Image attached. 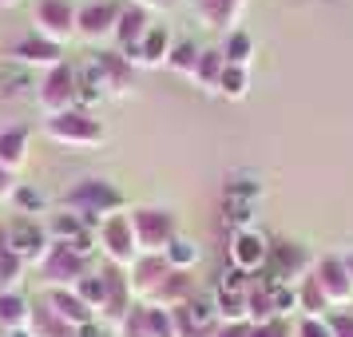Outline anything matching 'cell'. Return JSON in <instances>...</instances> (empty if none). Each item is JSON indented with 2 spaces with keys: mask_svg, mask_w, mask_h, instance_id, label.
Here are the masks:
<instances>
[{
  "mask_svg": "<svg viewBox=\"0 0 353 337\" xmlns=\"http://www.w3.org/2000/svg\"><path fill=\"white\" fill-rule=\"evenodd\" d=\"M60 207L72 210V214H80L88 226L103 223V218H112L115 210L123 207V194H119V187H115L112 178H80L72 191H64V198H60Z\"/></svg>",
  "mask_w": 353,
  "mask_h": 337,
  "instance_id": "cell-1",
  "label": "cell"
},
{
  "mask_svg": "<svg viewBox=\"0 0 353 337\" xmlns=\"http://www.w3.org/2000/svg\"><path fill=\"white\" fill-rule=\"evenodd\" d=\"M314 278H318L321 294L330 298L334 309H341V305L350 309L353 305V274H350V266H345V258H337V254L318 258V262H314Z\"/></svg>",
  "mask_w": 353,
  "mask_h": 337,
  "instance_id": "cell-13",
  "label": "cell"
},
{
  "mask_svg": "<svg viewBox=\"0 0 353 337\" xmlns=\"http://www.w3.org/2000/svg\"><path fill=\"white\" fill-rule=\"evenodd\" d=\"M250 337H294V334H290V325L282 318H274V321H262V325L250 321Z\"/></svg>",
  "mask_w": 353,
  "mask_h": 337,
  "instance_id": "cell-39",
  "label": "cell"
},
{
  "mask_svg": "<svg viewBox=\"0 0 353 337\" xmlns=\"http://www.w3.org/2000/svg\"><path fill=\"white\" fill-rule=\"evenodd\" d=\"M44 135L56 139L60 147H99L108 139V127H103V119H96L92 112L72 108V112L48 115V119H44Z\"/></svg>",
  "mask_w": 353,
  "mask_h": 337,
  "instance_id": "cell-2",
  "label": "cell"
},
{
  "mask_svg": "<svg viewBox=\"0 0 353 337\" xmlns=\"http://www.w3.org/2000/svg\"><path fill=\"white\" fill-rule=\"evenodd\" d=\"M314 270V262H310V254H305L302 242H270V258H266V278L270 282H286V286H298L305 274Z\"/></svg>",
  "mask_w": 353,
  "mask_h": 337,
  "instance_id": "cell-8",
  "label": "cell"
},
{
  "mask_svg": "<svg viewBox=\"0 0 353 337\" xmlns=\"http://www.w3.org/2000/svg\"><path fill=\"white\" fill-rule=\"evenodd\" d=\"M171 44H175V36L167 32L163 24H151V32L143 36V44L135 52V64L139 68H167V56H171Z\"/></svg>",
  "mask_w": 353,
  "mask_h": 337,
  "instance_id": "cell-22",
  "label": "cell"
},
{
  "mask_svg": "<svg viewBox=\"0 0 353 337\" xmlns=\"http://www.w3.org/2000/svg\"><path fill=\"white\" fill-rule=\"evenodd\" d=\"M270 282V278H266ZM294 309H302V298H298V286H286V282H270V314L286 321Z\"/></svg>",
  "mask_w": 353,
  "mask_h": 337,
  "instance_id": "cell-32",
  "label": "cell"
},
{
  "mask_svg": "<svg viewBox=\"0 0 353 337\" xmlns=\"http://www.w3.org/2000/svg\"><path fill=\"white\" fill-rule=\"evenodd\" d=\"M175 314V334L179 337H214L219 334V305H214V294H194L187 305L171 309Z\"/></svg>",
  "mask_w": 353,
  "mask_h": 337,
  "instance_id": "cell-9",
  "label": "cell"
},
{
  "mask_svg": "<svg viewBox=\"0 0 353 337\" xmlns=\"http://www.w3.org/2000/svg\"><path fill=\"white\" fill-rule=\"evenodd\" d=\"M131 226L143 254H163L171 242L179 238V223L167 207H135L131 210Z\"/></svg>",
  "mask_w": 353,
  "mask_h": 337,
  "instance_id": "cell-4",
  "label": "cell"
},
{
  "mask_svg": "<svg viewBox=\"0 0 353 337\" xmlns=\"http://www.w3.org/2000/svg\"><path fill=\"white\" fill-rule=\"evenodd\" d=\"M128 274H131V286H135V298H139V302H147V298H151V294H155L163 282H167L171 262H167L163 254H143Z\"/></svg>",
  "mask_w": 353,
  "mask_h": 337,
  "instance_id": "cell-20",
  "label": "cell"
},
{
  "mask_svg": "<svg viewBox=\"0 0 353 337\" xmlns=\"http://www.w3.org/2000/svg\"><path fill=\"white\" fill-rule=\"evenodd\" d=\"M266 258H270V238L258 234L254 226L230 234V266H239L246 274H262L266 270Z\"/></svg>",
  "mask_w": 353,
  "mask_h": 337,
  "instance_id": "cell-15",
  "label": "cell"
},
{
  "mask_svg": "<svg viewBox=\"0 0 353 337\" xmlns=\"http://www.w3.org/2000/svg\"><path fill=\"white\" fill-rule=\"evenodd\" d=\"M36 103L44 108V115H60V112H72L76 103H80V76H76V68L68 64H56L48 68L40 83H36Z\"/></svg>",
  "mask_w": 353,
  "mask_h": 337,
  "instance_id": "cell-3",
  "label": "cell"
},
{
  "mask_svg": "<svg viewBox=\"0 0 353 337\" xmlns=\"http://www.w3.org/2000/svg\"><path fill=\"white\" fill-rule=\"evenodd\" d=\"M8 56H12V64H24V68H56L64 64V44H56V40H48V36H20V40H12L8 44Z\"/></svg>",
  "mask_w": 353,
  "mask_h": 337,
  "instance_id": "cell-14",
  "label": "cell"
},
{
  "mask_svg": "<svg viewBox=\"0 0 353 337\" xmlns=\"http://www.w3.org/2000/svg\"><path fill=\"white\" fill-rule=\"evenodd\" d=\"M199 56H203V48H199L194 40H187V36H183V40H175V44H171L167 68H171V72H179V76H191V80H194V68H199Z\"/></svg>",
  "mask_w": 353,
  "mask_h": 337,
  "instance_id": "cell-29",
  "label": "cell"
},
{
  "mask_svg": "<svg viewBox=\"0 0 353 337\" xmlns=\"http://www.w3.org/2000/svg\"><path fill=\"white\" fill-rule=\"evenodd\" d=\"M147 32H151V8L135 4V0H123V8H119V24H115V40L123 44V52H128L131 64H135V52H139V44H143Z\"/></svg>",
  "mask_w": 353,
  "mask_h": 337,
  "instance_id": "cell-17",
  "label": "cell"
},
{
  "mask_svg": "<svg viewBox=\"0 0 353 337\" xmlns=\"http://www.w3.org/2000/svg\"><path fill=\"white\" fill-rule=\"evenodd\" d=\"M12 4H20V0H0V8H12Z\"/></svg>",
  "mask_w": 353,
  "mask_h": 337,
  "instance_id": "cell-46",
  "label": "cell"
},
{
  "mask_svg": "<svg viewBox=\"0 0 353 337\" xmlns=\"http://www.w3.org/2000/svg\"><path fill=\"white\" fill-rule=\"evenodd\" d=\"M12 203H17V210L24 214V218H32V214H40V210H44V194L36 191L32 183H20L17 194H12Z\"/></svg>",
  "mask_w": 353,
  "mask_h": 337,
  "instance_id": "cell-37",
  "label": "cell"
},
{
  "mask_svg": "<svg viewBox=\"0 0 353 337\" xmlns=\"http://www.w3.org/2000/svg\"><path fill=\"white\" fill-rule=\"evenodd\" d=\"M330 329H334V337H353V309H334Z\"/></svg>",
  "mask_w": 353,
  "mask_h": 337,
  "instance_id": "cell-40",
  "label": "cell"
},
{
  "mask_svg": "<svg viewBox=\"0 0 353 337\" xmlns=\"http://www.w3.org/2000/svg\"><path fill=\"white\" fill-rule=\"evenodd\" d=\"M32 302L20 289H0V329H28Z\"/></svg>",
  "mask_w": 353,
  "mask_h": 337,
  "instance_id": "cell-23",
  "label": "cell"
},
{
  "mask_svg": "<svg viewBox=\"0 0 353 337\" xmlns=\"http://www.w3.org/2000/svg\"><path fill=\"white\" fill-rule=\"evenodd\" d=\"M17 175H12V171H4V167H0V198H12V194H17Z\"/></svg>",
  "mask_w": 353,
  "mask_h": 337,
  "instance_id": "cell-41",
  "label": "cell"
},
{
  "mask_svg": "<svg viewBox=\"0 0 353 337\" xmlns=\"http://www.w3.org/2000/svg\"><path fill=\"white\" fill-rule=\"evenodd\" d=\"M83 230H88V223H83L80 214H72V210H64V214H52L48 218V234H52V242H72L80 238Z\"/></svg>",
  "mask_w": 353,
  "mask_h": 337,
  "instance_id": "cell-31",
  "label": "cell"
},
{
  "mask_svg": "<svg viewBox=\"0 0 353 337\" xmlns=\"http://www.w3.org/2000/svg\"><path fill=\"white\" fill-rule=\"evenodd\" d=\"M119 8H123V0H92V4H80V17H76V36H80V40H88V44L115 40Z\"/></svg>",
  "mask_w": 353,
  "mask_h": 337,
  "instance_id": "cell-11",
  "label": "cell"
},
{
  "mask_svg": "<svg viewBox=\"0 0 353 337\" xmlns=\"http://www.w3.org/2000/svg\"><path fill=\"white\" fill-rule=\"evenodd\" d=\"M92 270V258L76 254L68 242H52V250L44 254V262H40V278L48 282V286H76L83 274Z\"/></svg>",
  "mask_w": 353,
  "mask_h": 337,
  "instance_id": "cell-10",
  "label": "cell"
},
{
  "mask_svg": "<svg viewBox=\"0 0 353 337\" xmlns=\"http://www.w3.org/2000/svg\"><path fill=\"white\" fill-rule=\"evenodd\" d=\"M194 17L203 20V28H219V32H234V24L242 20L246 0H191Z\"/></svg>",
  "mask_w": 353,
  "mask_h": 337,
  "instance_id": "cell-19",
  "label": "cell"
},
{
  "mask_svg": "<svg viewBox=\"0 0 353 337\" xmlns=\"http://www.w3.org/2000/svg\"><path fill=\"white\" fill-rule=\"evenodd\" d=\"M350 309H353V305H350Z\"/></svg>",
  "mask_w": 353,
  "mask_h": 337,
  "instance_id": "cell-48",
  "label": "cell"
},
{
  "mask_svg": "<svg viewBox=\"0 0 353 337\" xmlns=\"http://www.w3.org/2000/svg\"><path fill=\"white\" fill-rule=\"evenodd\" d=\"M76 76H80V103H99V99L112 92L108 72H103V64H99L96 56H92L83 68H76Z\"/></svg>",
  "mask_w": 353,
  "mask_h": 337,
  "instance_id": "cell-25",
  "label": "cell"
},
{
  "mask_svg": "<svg viewBox=\"0 0 353 337\" xmlns=\"http://www.w3.org/2000/svg\"><path fill=\"white\" fill-rule=\"evenodd\" d=\"M4 242H8V250H12L17 258H24L28 266H40L44 254L52 250L48 223H40V218H24V214L4 226Z\"/></svg>",
  "mask_w": 353,
  "mask_h": 337,
  "instance_id": "cell-6",
  "label": "cell"
},
{
  "mask_svg": "<svg viewBox=\"0 0 353 337\" xmlns=\"http://www.w3.org/2000/svg\"><path fill=\"white\" fill-rule=\"evenodd\" d=\"M76 17H80V8L72 0H36V8H32L36 32L56 40V44H68L76 36Z\"/></svg>",
  "mask_w": 353,
  "mask_h": 337,
  "instance_id": "cell-12",
  "label": "cell"
},
{
  "mask_svg": "<svg viewBox=\"0 0 353 337\" xmlns=\"http://www.w3.org/2000/svg\"><path fill=\"white\" fill-rule=\"evenodd\" d=\"M24 163H28V127L0 131V167L17 175Z\"/></svg>",
  "mask_w": 353,
  "mask_h": 337,
  "instance_id": "cell-24",
  "label": "cell"
},
{
  "mask_svg": "<svg viewBox=\"0 0 353 337\" xmlns=\"http://www.w3.org/2000/svg\"><path fill=\"white\" fill-rule=\"evenodd\" d=\"M258 198H262V183H258V178L230 175L226 187H223V223L230 226V230H246Z\"/></svg>",
  "mask_w": 353,
  "mask_h": 337,
  "instance_id": "cell-7",
  "label": "cell"
},
{
  "mask_svg": "<svg viewBox=\"0 0 353 337\" xmlns=\"http://www.w3.org/2000/svg\"><path fill=\"white\" fill-rule=\"evenodd\" d=\"M246 88H250V68L226 64L223 80H219V92H223L226 99H242V96H246Z\"/></svg>",
  "mask_w": 353,
  "mask_h": 337,
  "instance_id": "cell-36",
  "label": "cell"
},
{
  "mask_svg": "<svg viewBox=\"0 0 353 337\" xmlns=\"http://www.w3.org/2000/svg\"><path fill=\"white\" fill-rule=\"evenodd\" d=\"M44 302L52 305V314H56V318H64L68 325H76V329H83V325H92V321L99 318L96 309L83 302L76 289H68V286H48Z\"/></svg>",
  "mask_w": 353,
  "mask_h": 337,
  "instance_id": "cell-18",
  "label": "cell"
},
{
  "mask_svg": "<svg viewBox=\"0 0 353 337\" xmlns=\"http://www.w3.org/2000/svg\"><path fill=\"white\" fill-rule=\"evenodd\" d=\"M80 337H108V334H103V325L92 321V325H83V329H80Z\"/></svg>",
  "mask_w": 353,
  "mask_h": 337,
  "instance_id": "cell-44",
  "label": "cell"
},
{
  "mask_svg": "<svg viewBox=\"0 0 353 337\" xmlns=\"http://www.w3.org/2000/svg\"><path fill=\"white\" fill-rule=\"evenodd\" d=\"M28 329H32V337H80L76 325H68L64 318H56V314H52L48 302L32 305V321H28Z\"/></svg>",
  "mask_w": 353,
  "mask_h": 337,
  "instance_id": "cell-26",
  "label": "cell"
},
{
  "mask_svg": "<svg viewBox=\"0 0 353 337\" xmlns=\"http://www.w3.org/2000/svg\"><path fill=\"white\" fill-rule=\"evenodd\" d=\"M223 72H226L223 48H203V56H199V68H194V83H199V88H207V92H219Z\"/></svg>",
  "mask_w": 353,
  "mask_h": 337,
  "instance_id": "cell-27",
  "label": "cell"
},
{
  "mask_svg": "<svg viewBox=\"0 0 353 337\" xmlns=\"http://www.w3.org/2000/svg\"><path fill=\"white\" fill-rule=\"evenodd\" d=\"M72 289H76L83 302L96 309V314H103V309H108V282H103V270H88Z\"/></svg>",
  "mask_w": 353,
  "mask_h": 337,
  "instance_id": "cell-30",
  "label": "cell"
},
{
  "mask_svg": "<svg viewBox=\"0 0 353 337\" xmlns=\"http://www.w3.org/2000/svg\"><path fill=\"white\" fill-rule=\"evenodd\" d=\"M24 270H28V262H24V258H17L8 246H4V250H0V289H20Z\"/></svg>",
  "mask_w": 353,
  "mask_h": 337,
  "instance_id": "cell-35",
  "label": "cell"
},
{
  "mask_svg": "<svg viewBox=\"0 0 353 337\" xmlns=\"http://www.w3.org/2000/svg\"><path fill=\"white\" fill-rule=\"evenodd\" d=\"M163 258L171 262V270H194V262H199V242L187 238V234H179V238L163 250Z\"/></svg>",
  "mask_w": 353,
  "mask_h": 337,
  "instance_id": "cell-34",
  "label": "cell"
},
{
  "mask_svg": "<svg viewBox=\"0 0 353 337\" xmlns=\"http://www.w3.org/2000/svg\"><path fill=\"white\" fill-rule=\"evenodd\" d=\"M214 305H219V321H223V325H239V321H250V298H246V294H234V289H219V294H214Z\"/></svg>",
  "mask_w": 353,
  "mask_h": 337,
  "instance_id": "cell-28",
  "label": "cell"
},
{
  "mask_svg": "<svg viewBox=\"0 0 353 337\" xmlns=\"http://www.w3.org/2000/svg\"><path fill=\"white\" fill-rule=\"evenodd\" d=\"M223 56H226V64H234V68H250V56H254V40H250V32L234 28V32L226 36Z\"/></svg>",
  "mask_w": 353,
  "mask_h": 337,
  "instance_id": "cell-33",
  "label": "cell"
},
{
  "mask_svg": "<svg viewBox=\"0 0 353 337\" xmlns=\"http://www.w3.org/2000/svg\"><path fill=\"white\" fill-rule=\"evenodd\" d=\"M345 266H350V274H353V254H345Z\"/></svg>",
  "mask_w": 353,
  "mask_h": 337,
  "instance_id": "cell-47",
  "label": "cell"
},
{
  "mask_svg": "<svg viewBox=\"0 0 353 337\" xmlns=\"http://www.w3.org/2000/svg\"><path fill=\"white\" fill-rule=\"evenodd\" d=\"M135 4H143V8H175L179 0H135Z\"/></svg>",
  "mask_w": 353,
  "mask_h": 337,
  "instance_id": "cell-43",
  "label": "cell"
},
{
  "mask_svg": "<svg viewBox=\"0 0 353 337\" xmlns=\"http://www.w3.org/2000/svg\"><path fill=\"white\" fill-rule=\"evenodd\" d=\"M199 294L194 289V274L191 270H171L167 274V282H163L151 298H147V305H159V309H179V305H187Z\"/></svg>",
  "mask_w": 353,
  "mask_h": 337,
  "instance_id": "cell-21",
  "label": "cell"
},
{
  "mask_svg": "<svg viewBox=\"0 0 353 337\" xmlns=\"http://www.w3.org/2000/svg\"><path fill=\"white\" fill-rule=\"evenodd\" d=\"M99 250H103L108 262L128 266V270L143 258L139 238H135V226H131V214H112V218L99 223Z\"/></svg>",
  "mask_w": 353,
  "mask_h": 337,
  "instance_id": "cell-5",
  "label": "cell"
},
{
  "mask_svg": "<svg viewBox=\"0 0 353 337\" xmlns=\"http://www.w3.org/2000/svg\"><path fill=\"white\" fill-rule=\"evenodd\" d=\"M0 337H32V329H4Z\"/></svg>",
  "mask_w": 353,
  "mask_h": 337,
  "instance_id": "cell-45",
  "label": "cell"
},
{
  "mask_svg": "<svg viewBox=\"0 0 353 337\" xmlns=\"http://www.w3.org/2000/svg\"><path fill=\"white\" fill-rule=\"evenodd\" d=\"M294 337H334L330 318H302L294 325Z\"/></svg>",
  "mask_w": 353,
  "mask_h": 337,
  "instance_id": "cell-38",
  "label": "cell"
},
{
  "mask_svg": "<svg viewBox=\"0 0 353 337\" xmlns=\"http://www.w3.org/2000/svg\"><path fill=\"white\" fill-rule=\"evenodd\" d=\"M214 337H250V321H239V325H219Z\"/></svg>",
  "mask_w": 353,
  "mask_h": 337,
  "instance_id": "cell-42",
  "label": "cell"
},
{
  "mask_svg": "<svg viewBox=\"0 0 353 337\" xmlns=\"http://www.w3.org/2000/svg\"><path fill=\"white\" fill-rule=\"evenodd\" d=\"M99 270H103V282H108V309H103V318H112L115 325H119V321L135 309V286H131V274H128V266H115V262H103Z\"/></svg>",
  "mask_w": 353,
  "mask_h": 337,
  "instance_id": "cell-16",
  "label": "cell"
}]
</instances>
